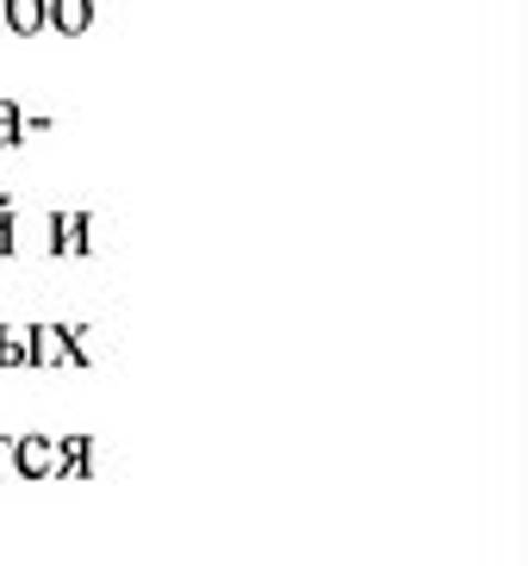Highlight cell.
Segmentation results:
<instances>
[{"instance_id":"cell-1","label":"cell","mask_w":528,"mask_h":566,"mask_svg":"<svg viewBox=\"0 0 528 566\" xmlns=\"http://www.w3.org/2000/svg\"><path fill=\"white\" fill-rule=\"evenodd\" d=\"M25 336H32V367H82L68 324H32Z\"/></svg>"},{"instance_id":"cell-2","label":"cell","mask_w":528,"mask_h":566,"mask_svg":"<svg viewBox=\"0 0 528 566\" xmlns=\"http://www.w3.org/2000/svg\"><path fill=\"white\" fill-rule=\"evenodd\" d=\"M50 250L56 255H94V218L87 212H50Z\"/></svg>"},{"instance_id":"cell-3","label":"cell","mask_w":528,"mask_h":566,"mask_svg":"<svg viewBox=\"0 0 528 566\" xmlns=\"http://www.w3.org/2000/svg\"><path fill=\"white\" fill-rule=\"evenodd\" d=\"M13 473H25V480H56V442L50 436H13Z\"/></svg>"},{"instance_id":"cell-4","label":"cell","mask_w":528,"mask_h":566,"mask_svg":"<svg viewBox=\"0 0 528 566\" xmlns=\"http://www.w3.org/2000/svg\"><path fill=\"white\" fill-rule=\"evenodd\" d=\"M87 25H94V0H50V7H44V32L82 38Z\"/></svg>"},{"instance_id":"cell-5","label":"cell","mask_w":528,"mask_h":566,"mask_svg":"<svg viewBox=\"0 0 528 566\" xmlns=\"http://www.w3.org/2000/svg\"><path fill=\"white\" fill-rule=\"evenodd\" d=\"M56 473H94V436H63L56 442Z\"/></svg>"},{"instance_id":"cell-6","label":"cell","mask_w":528,"mask_h":566,"mask_svg":"<svg viewBox=\"0 0 528 566\" xmlns=\"http://www.w3.org/2000/svg\"><path fill=\"white\" fill-rule=\"evenodd\" d=\"M0 367H32V336H25V324H0Z\"/></svg>"},{"instance_id":"cell-7","label":"cell","mask_w":528,"mask_h":566,"mask_svg":"<svg viewBox=\"0 0 528 566\" xmlns=\"http://www.w3.org/2000/svg\"><path fill=\"white\" fill-rule=\"evenodd\" d=\"M25 144V106L19 101H0V150Z\"/></svg>"},{"instance_id":"cell-8","label":"cell","mask_w":528,"mask_h":566,"mask_svg":"<svg viewBox=\"0 0 528 566\" xmlns=\"http://www.w3.org/2000/svg\"><path fill=\"white\" fill-rule=\"evenodd\" d=\"M13 473V436H0V480Z\"/></svg>"}]
</instances>
